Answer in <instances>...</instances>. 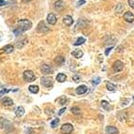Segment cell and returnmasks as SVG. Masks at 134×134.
Here are the masks:
<instances>
[{"mask_svg": "<svg viewBox=\"0 0 134 134\" xmlns=\"http://www.w3.org/2000/svg\"><path fill=\"white\" fill-rule=\"evenodd\" d=\"M101 105H102V107L104 108V110H106V111H110V110L112 109L111 105H110L106 100H102V101H101Z\"/></svg>", "mask_w": 134, "mask_h": 134, "instance_id": "22", "label": "cell"}, {"mask_svg": "<svg viewBox=\"0 0 134 134\" xmlns=\"http://www.w3.org/2000/svg\"><path fill=\"white\" fill-rule=\"evenodd\" d=\"M85 0H81V1H79V2L77 3V6H81L82 4H85Z\"/></svg>", "mask_w": 134, "mask_h": 134, "instance_id": "36", "label": "cell"}, {"mask_svg": "<svg viewBox=\"0 0 134 134\" xmlns=\"http://www.w3.org/2000/svg\"><path fill=\"white\" fill-rule=\"evenodd\" d=\"M8 91H9V90H8V89H6V88H3V89L0 91V99H2V98L5 96V94L8 93Z\"/></svg>", "mask_w": 134, "mask_h": 134, "instance_id": "29", "label": "cell"}, {"mask_svg": "<svg viewBox=\"0 0 134 134\" xmlns=\"http://www.w3.org/2000/svg\"><path fill=\"white\" fill-rule=\"evenodd\" d=\"M71 54H72V55L75 57V58H81V57L84 55V53L81 50H74Z\"/></svg>", "mask_w": 134, "mask_h": 134, "instance_id": "18", "label": "cell"}, {"mask_svg": "<svg viewBox=\"0 0 134 134\" xmlns=\"http://www.w3.org/2000/svg\"><path fill=\"white\" fill-rule=\"evenodd\" d=\"M23 77L24 79L26 81V82H34L36 80V76L35 74H34V72L32 71H25L24 72V74H23Z\"/></svg>", "mask_w": 134, "mask_h": 134, "instance_id": "3", "label": "cell"}, {"mask_svg": "<svg viewBox=\"0 0 134 134\" xmlns=\"http://www.w3.org/2000/svg\"><path fill=\"white\" fill-rule=\"evenodd\" d=\"M65 111H66V107H65V108H62V109L60 110V112H59V113H58V114H59V115H61V114H62V113L65 112Z\"/></svg>", "mask_w": 134, "mask_h": 134, "instance_id": "37", "label": "cell"}, {"mask_svg": "<svg viewBox=\"0 0 134 134\" xmlns=\"http://www.w3.org/2000/svg\"><path fill=\"white\" fill-rule=\"evenodd\" d=\"M1 103H2V105L5 106V107L12 106L14 104V102L12 101V99H9V98H4V99H1Z\"/></svg>", "mask_w": 134, "mask_h": 134, "instance_id": "11", "label": "cell"}, {"mask_svg": "<svg viewBox=\"0 0 134 134\" xmlns=\"http://www.w3.org/2000/svg\"><path fill=\"white\" fill-rule=\"evenodd\" d=\"M32 26V23L27 19H22L17 23V27L13 29V33L15 36H19L23 34L24 31L29 30Z\"/></svg>", "mask_w": 134, "mask_h": 134, "instance_id": "1", "label": "cell"}, {"mask_svg": "<svg viewBox=\"0 0 134 134\" xmlns=\"http://www.w3.org/2000/svg\"><path fill=\"white\" fill-rule=\"evenodd\" d=\"M40 70H41V72L44 73V74H52V73H53V71H54L53 68H52L50 65H47V64H44V65H42Z\"/></svg>", "mask_w": 134, "mask_h": 134, "instance_id": "8", "label": "cell"}, {"mask_svg": "<svg viewBox=\"0 0 134 134\" xmlns=\"http://www.w3.org/2000/svg\"><path fill=\"white\" fill-rule=\"evenodd\" d=\"M123 8H124L123 5H122V4H118V5L115 7V10H116V12H117V13H120V12H122Z\"/></svg>", "mask_w": 134, "mask_h": 134, "instance_id": "28", "label": "cell"}, {"mask_svg": "<svg viewBox=\"0 0 134 134\" xmlns=\"http://www.w3.org/2000/svg\"><path fill=\"white\" fill-rule=\"evenodd\" d=\"M2 51L4 53H6V54H10V53H12L14 51V46L11 45V44H8L5 47L2 48Z\"/></svg>", "mask_w": 134, "mask_h": 134, "instance_id": "16", "label": "cell"}, {"mask_svg": "<svg viewBox=\"0 0 134 134\" xmlns=\"http://www.w3.org/2000/svg\"><path fill=\"white\" fill-rule=\"evenodd\" d=\"M55 62L57 65L61 66V65H63V64L65 63V57H63V56H56V57H55Z\"/></svg>", "mask_w": 134, "mask_h": 134, "instance_id": "21", "label": "cell"}, {"mask_svg": "<svg viewBox=\"0 0 134 134\" xmlns=\"http://www.w3.org/2000/svg\"><path fill=\"white\" fill-rule=\"evenodd\" d=\"M99 83H100V78L98 77V78H96V79H94L93 81H92V84L94 85H99Z\"/></svg>", "mask_w": 134, "mask_h": 134, "instance_id": "30", "label": "cell"}, {"mask_svg": "<svg viewBox=\"0 0 134 134\" xmlns=\"http://www.w3.org/2000/svg\"><path fill=\"white\" fill-rule=\"evenodd\" d=\"M61 132L63 134H71L73 131V126L70 124V123H67V124H64L63 126L61 127Z\"/></svg>", "mask_w": 134, "mask_h": 134, "instance_id": "4", "label": "cell"}, {"mask_svg": "<svg viewBox=\"0 0 134 134\" xmlns=\"http://www.w3.org/2000/svg\"><path fill=\"white\" fill-rule=\"evenodd\" d=\"M56 16L55 14H53V13H50V14H48V16H47V22L49 23L50 24H52V25H54V24H56Z\"/></svg>", "mask_w": 134, "mask_h": 134, "instance_id": "12", "label": "cell"}, {"mask_svg": "<svg viewBox=\"0 0 134 134\" xmlns=\"http://www.w3.org/2000/svg\"><path fill=\"white\" fill-rule=\"evenodd\" d=\"M105 131L107 134H117L118 133V129L115 127H113V126H108L106 127Z\"/></svg>", "mask_w": 134, "mask_h": 134, "instance_id": "14", "label": "cell"}, {"mask_svg": "<svg viewBox=\"0 0 134 134\" xmlns=\"http://www.w3.org/2000/svg\"><path fill=\"white\" fill-rule=\"evenodd\" d=\"M65 8V3H64L62 0H57L54 3V8L55 10H60Z\"/></svg>", "mask_w": 134, "mask_h": 134, "instance_id": "9", "label": "cell"}, {"mask_svg": "<svg viewBox=\"0 0 134 134\" xmlns=\"http://www.w3.org/2000/svg\"><path fill=\"white\" fill-rule=\"evenodd\" d=\"M76 94L77 95H84L85 93L87 92V86L85 85H80V86H78L77 88H76Z\"/></svg>", "mask_w": 134, "mask_h": 134, "instance_id": "10", "label": "cell"}, {"mask_svg": "<svg viewBox=\"0 0 134 134\" xmlns=\"http://www.w3.org/2000/svg\"><path fill=\"white\" fill-rule=\"evenodd\" d=\"M71 112L72 113H74V114H80L81 113V110H80V108L79 107H72L71 108Z\"/></svg>", "mask_w": 134, "mask_h": 134, "instance_id": "27", "label": "cell"}, {"mask_svg": "<svg viewBox=\"0 0 134 134\" xmlns=\"http://www.w3.org/2000/svg\"><path fill=\"white\" fill-rule=\"evenodd\" d=\"M84 42H85V38H83V37H80V38H78L77 40L74 42V45L75 46H78V45H82Z\"/></svg>", "mask_w": 134, "mask_h": 134, "instance_id": "25", "label": "cell"}, {"mask_svg": "<svg viewBox=\"0 0 134 134\" xmlns=\"http://www.w3.org/2000/svg\"><path fill=\"white\" fill-rule=\"evenodd\" d=\"M124 20L127 23H132L134 21V16L133 14L130 12V11H127L125 14H124Z\"/></svg>", "mask_w": 134, "mask_h": 134, "instance_id": "13", "label": "cell"}, {"mask_svg": "<svg viewBox=\"0 0 134 134\" xmlns=\"http://www.w3.org/2000/svg\"><path fill=\"white\" fill-rule=\"evenodd\" d=\"M59 118H55V120H53L52 121V123H51V127H53V128H55V127H57V125L59 124Z\"/></svg>", "mask_w": 134, "mask_h": 134, "instance_id": "26", "label": "cell"}, {"mask_svg": "<svg viewBox=\"0 0 134 134\" xmlns=\"http://www.w3.org/2000/svg\"><path fill=\"white\" fill-rule=\"evenodd\" d=\"M66 79H67V75H66V74H64V73H59V74H57V76H56L57 82L63 83V82L66 81Z\"/></svg>", "mask_w": 134, "mask_h": 134, "instance_id": "19", "label": "cell"}, {"mask_svg": "<svg viewBox=\"0 0 134 134\" xmlns=\"http://www.w3.org/2000/svg\"><path fill=\"white\" fill-rule=\"evenodd\" d=\"M106 87H107V89L109 90V91H112V92H113V91H115V85H113V84H112V83H107L106 84Z\"/></svg>", "mask_w": 134, "mask_h": 134, "instance_id": "24", "label": "cell"}, {"mask_svg": "<svg viewBox=\"0 0 134 134\" xmlns=\"http://www.w3.org/2000/svg\"><path fill=\"white\" fill-rule=\"evenodd\" d=\"M40 80H41L40 83H41V85H42L44 87H51V86L53 85V80H52L50 77L44 76V77H41Z\"/></svg>", "mask_w": 134, "mask_h": 134, "instance_id": "6", "label": "cell"}, {"mask_svg": "<svg viewBox=\"0 0 134 134\" xmlns=\"http://www.w3.org/2000/svg\"><path fill=\"white\" fill-rule=\"evenodd\" d=\"M128 5L132 8H134V0H128Z\"/></svg>", "mask_w": 134, "mask_h": 134, "instance_id": "33", "label": "cell"}, {"mask_svg": "<svg viewBox=\"0 0 134 134\" xmlns=\"http://www.w3.org/2000/svg\"><path fill=\"white\" fill-rule=\"evenodd\" d=\"M72 79H73L75 82H78V81H80V80H81V77H80L79 75H74V76L72 77Z\"/></svg>", "mask_w": 134, "mask_h": 134, "instance_id": "32", "label": "cell"}, {"mask_svg": "<svg viewBox=\"0 0 134 134\" xmlns=\"http://www.w3.org/2000/svg\"><path fill=\"white\" fill-rule=\"evenodd\" d=\"M5 5H7V2H6V1H4V0H0V7L5 6Z\"/></svg>", "mask_w": 134, "mask_h": 134, "instance_id": "35", "label": "cell"}, {"mask_svg": "<svg viewBox=\"0 0 134 134\" xmlns=\"http://www.w3.org/2000/svg\"><path fill=\"white\" fill-rule=\"evenodd\" d=\"M0 128L5 132H9L12 129V126L8 120L1 117L0 118Z\"/></svg>", "mask_w": 134, "mask_h": 134, "instance_id": "2", "label": "cell"}, {"mask_svg": "<svg viewBox=\"0 0 134 134\" xmlns=\"http://www.w3.org/2000/svg\"><path fill=\"white\" fill-rule=\"evenodd\" d=\"M124 69V64L122 63L120 60H116L113 65V70L115 72H119Z\"/></svg>", "mask_w": 134, "mask_h": 134, "instance_id": "7", "label": "cell"}, {"mask_svg": "<svg viewBox=\"0 0 134 134\" xmlns=\"http://www.w3.org/2000/svg\"><path fill=\"white\" fill-rule=\"evenodd\" d=\"M49 30V27H47V25L45 24V23L43 21L39 22V24L37 26V31L39 33H45V32H48Z\"/></svg>", "mask_w": 134, "mask_h": 134, "instance_id": "5", "label": "cell"}, {"mask_svg": "<svg viewBox=\"0 0 134 134\" xmlns=\"http://www.w3.org/2000/svg\"><path fill=\"white\" fill-rule=\"evenodd\" d=\"M28 42V40H27V39H23L21 41H18V42L16 43V47L18 48V49H20V48H23L26 43Z\"/></svg>", "mask_w": 134, "mask_h": 134, "instance_id": "20", "label": "cell"}, {"mask_svg": "<svg viewBox=\"0 0 134 134\" xmlns=\"http://www.w3.org/2000/svg\"><path fill=\"white\" fill-rule=\"evenodd\" d=\"M15 114H16V116H18V117L23 116V115L24 114V108L23 106H19V107L15 110Z\"/></svg>", "mask_w": 134, "mask_h": 134, "instance_id": "17", "label": "cell"}, {"mask_svg": "<svg viewBox=\"0 0 134 134\" xmlns=\"http://www.w3.org/2000/svg\"><path fill=\"white\" fill-rule=\"evenodd\" d=\"M66 101H67V98H65V97H61L60 99H59V103L62 104V105L66 103Z\"/></svg>", "mask_w": 134, "mask_h": 134, "instance_id": "31", "label": "cell"}, {"mask_svg": "<svg viewBox=\"0 0 134 134\" xmlns=\"http://www.w3.org/2000/svg\"><path fill=\"white\" fill-rule=\"evenodd\" d=\"M63 22L66 25L70 26V25H71L73 24V19H72V17L70 16V15H66V16H64Z\"/></svg>", "mask_w": 134, "mask_h": 134, "instance_id": "15", "label": "cell"}, {"mask_svg": "<svg viewBox=\"0 0 134 134\" xmlns=\"http://www.w3.org/2000/svg\"><path fill=\"white\" fill-rule=\"evenodd\" d=\"M113 46H111L110 48H107V50H106V51H105V55H109V53L111 52V50L113 49Z\"/></svg>", "mask_w": 134, "mask_h": 134, "instance_id": "34", "label": "cell"}, {"mask_svg": "<svg viewBox=\"0 0 134 134\" xmlns=\"http://www.w3.org/2000/svg\"><path fill=\"white\" fill-rule=\"evenodd\" d=\"M29 91L33 94H37L39 92V86L38 85H30L28 87Z\"/></svg>", "mask_w": 134, "mask_h": 134, "instance_id": "23", "label": "cell"}]
</instances>
